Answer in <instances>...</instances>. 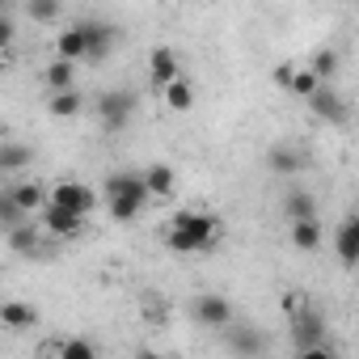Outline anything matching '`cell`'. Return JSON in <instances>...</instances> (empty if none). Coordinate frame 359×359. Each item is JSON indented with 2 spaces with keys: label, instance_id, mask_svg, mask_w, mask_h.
Wrapping results in <instances>:
<instances>
[{
  "label": "cell",
  "instance_id": "6da1fadb",
  "mask_svg": "<svg viewBox=\"0 0 359 359\" xmlns=\"http://www.w3.org/2000/svg\"><path fill=\"white\" fill-rule=\"evenodd\" d=\"M220 233H224V220H220V216L187 208V212H173V216L156 229V241H161L165 250H173V254H208V250H216Z\"/></svg>",
  "mask_w": 359,
  "mask_h": 359
},
{
  "label": "cell",
  "instance_id": "7a4b0ae2",
  "mask_svg": "<svg viewBox=\"0 0 359 359\" xmlns=\"http://www.w3.org/2000/svg\"><path fill=\"white\" fill-rule=\"evenodd\" d=\"M287 325H292V351H296V355H334V346H330V338H325V317H321L317 309L300 304V309L287 317Z\"/></svg>",
  "mask_w": 359,
  "mask_h": 359
},
{
  "label": "cell",
  "instance_id": "3957f363",
  "mask_svg": "<svg viewBox=\"0 0 359 359\" xmlns=\"http://www.w3.org/2000/svg\"><path fill=\"white\" fill-rule=\"evenodd\" d=\"M93 110H97V123L106 131H123L131 123V114H135V97L127 89H106V93H97Z\"/></svg>",
  "mask_w": 359,
  "mask_h": 359
},
{
  "label": "cell",
  "instance_id": "277c9868",
  "mask_svg": "<svg viewBox=\"0 0 359 359\" xmlns=\"http://www.w3.org/2000/svg\"><path fill=\"white\" fill-rule=\"evenodd\" d=\"M304 102H309V110H313L321 123H330V127H346V123H351V106H346V97H342L330 81H321Z\"/></svg>",
  "mask_w": 359,
  "mask_h": 359
},
{
  "label": "cell",
  "instance_id": "5b68a950",
  "mask_svg": "<svg viewBox=\"0 0 359 359\" xmlns=\"http://www.w3.org/2000/svg\"><path fill=\"white\" fill-rule=\"evenodd\" d=\"M47 203H55V208H68V212H76V216H89V212L97 208V191H93L89 182L64 177V182H55V187L47 191Z\"/></svg>",
  "mask_w": 359,
  "mask_h": 359
},
{
  "label": "cell",
  "instance_id": "8992f818",
  "mask_svg": "<svg viewBox=\"0 0 359 359\" xmlns=\"http://www.w3.org/2000/svg\"><path fill=\"white\" fill-rule=\"evenodd\" d=\"M191 317H195V325H203V330H224L237 313H233V304H229V296H216V292H199L195 300H191Z\"/></svg>",
  "mask_w": 359,
  "mask_h": 359
},
{
  "label": "cell",
  "instance_id": "52a82bcc",
  "mask_svg": "<svg viewBox=\"0 0 359 359\" xmlns=\"http://www.w3.org/2000/svg\"><path fill=\"white\" fill-rule=\"evenodd\" d=\"M39 212H43V233H51V237H60V241L81 237V233H85V220H89V216H76V212H68V208H55V203H43Z\"/></svg>",
  "mask_w": 359,
  "mask_h": 359
},
{
  "label": "cell",
  "instance_id": "ba28073f",
  "mask_svg": "<svg viewBox=\"0 0 359 359\" xmlns=\"http://www.w3.org/2000/svg\"><path fill=\"white\" fill-rule=\"evenodd\" d=\"M118 43V30L106 22H85V64H106Z\"/></svg>",
  "mask_w": 359,
  "mask_h": 359
},
{
  "label": "cell",
  "instance_id": "9c48e42d",
  "mask_svg": "<svg viewBox=\"0 0 359 359\" xmlns=\"http://www.w3.org/2000/svg\"><path fill=\"white\" fill-rule=\"evenodd\" d=\"M287 237H292V245H296L300 254H313V250H321V241H325V224H321L317 216L287 220Z\"/></svg>",
  "mask_w": 359,
  "mask_h": 359
},
{
  "label": "cell",
  "instance_id": "30bf717a",
  "mask_svg": "<svg viewBox=\"0 0 359 359\" xmlns=\"http://www.w3.org/2000/svg\"><path fill=\"white\" fill-rule=\"evenodd\" d=\"M173 76H182V64H177V51H169V47H152V51H148V81H152V89L169 85Z\"/></svg>",
  "mask_w": 359,
  "mask_h": 359
},
{
  "label": "cell",
  "instance_id": "8fae6325",
  "mask_svg": "<svg viewBox=\"0 0 359 359\" xmlns=\"http://www.w3.org/2000/svg\"><path fill=\"white\" fill-rule=\"evenodd\" d=\"M0 325L13 330V334H22V330L39 325V309L30 300H0Z\"/></svg>",
  "mask_w": 359,
  "mask_h": 359
},
{
  "label": "cell",
  "instance_id": "7c38bea8",
  "mask_svg": "<svg viewBox=\"0 0 359 359\" xmlns=\"http://www.w3.org/2000/svg\"><path fill=\"white\" fill-rule=\"evenodd\" d=\"M81 110H85V93L72 85V89H51V97H47V114L51 118H81Z\"/></svg>",
  "mask_w": 359,
  "mask_h": 359
},
{
  "label": "cell",
  "instance_id": "4fadbf2b",
  "mask_svg": "<svg viewBox=\"0 0 359 359\" xmlns=\"http://www.w3.org/2000/svg\"><path fill=\"white\" fill-rule=\"evenodd\" d=\"M102 191H106V199H110V195H127V199H140V203H148L144 173H131V169H123V173H110Z\"/></svg>",
  "mask_w": 359,
  "mask_h": 359
},
{
  "label": "cell",
  "instance_id": "5bb4252c",
  "mask_svg": "<svg viewBox=\"0 0 359 359\" xmlns=\"http://www.w3.org/2000/svg\"><path fill=\"white\" fill-rule=\"evenodd\" d=\"M334 250H338V262L351 271L355 258H359V220H355V216H346V220L338 224V233H334Z\"/></svg>",
  "mask_w": 359,
  "mask_h": 359
},
{
  "label": "cell",
  "instance_id": "9a60e30c",
  "mask_svg": "<svg viewBox=\"0 0 359 359\" xmlns=\"http://www.w3.org/2000/svg\"><path fill=\"white\" fill-rule=\"evenodd\" d=\"M266 165L275 169V173H283V177H292V173H300L304 165H309V156L296 148V144H275L271 152H266Z\"/></svg>",
  "mask_w": 359,
  "mask_h": 359
},
{
  "label": "cell",
  "instance_id": "2e32d148",
  "mask_svg": "<svg viewBox=\"0 0 359 359\" xmlns=\"http://www.w3.org/2000/svg\"><path fill=\"white\" fill-rule=\"evenodd\" d=\"M39 351H43V355H55V359H93V355H97V346H93L89 338H51V342H43Z\"/></svg>",
  "mask_w": 359,
  "mask_h": 359
},
{
  "label": "cell",
  "instance_id": "e0dca14e",
  "mask_svg": "<svg viewBox=\"0 0 359 359\" xmlns=\"http://www.w3.org/2000/svg\"><path fill=\"white\" fill-rule=\"evenodd\" d=\"M161 97H165V106H169L173 114L195 110V85H191L187 76H173L169 85H161Z\"/></svg>",
  "mask_w": 359,
  "mask_h": 359
},
{
  "label": "cell",
  "instance_id": "ac0fdd59",
  "mask_svg": "<svg viewBox=\"0 0 359 359\" xmlns=\"http://www.w3.org/2000/svg\"><path fill=\"white\" fill-rule=\"evenodd\" d=\"M55 55H60V60H72V64L85 60V22L64 26V30L55 34Z\"/></svg>",
  "mask_w": 359,
  "mask_h": 359
},
{
  "label": "cell",
  "instance_id": "d6986e66",
  "mask_svg": "<svg viewBox=\"0 0 359 359\" xmlns=\"http://www.w3.org/2000/svg\"><path fill=\"white\" fill-rule=\"evenodd\" d=\"M144 187H148V199H169L177 191V173L169 165H148L144 169Z\"/></svg>",
  "mask_w": 359,
  "mask_h": 359
},
{
  "label": "cell",
  "instance_id": "ffe728a7",
  "mask_svg": "<svg viewBox=\"0 0 359 359\" xmlns=\"http://www.w3.org/2000/svg\"><path fill=\"white\" fill-rule=\"evenodd\" d=\"M9 191V199L30 216V212H39L43 203H47V187L43 182H30V177H26V182H13V187H5Z\"/></svg>",
  "mask_w": 359,
  "mask_h": 359
},
{
  "label": "cell",
  "instance_id": "44dd1931",
  "mask_svg": "<svg viewBox=\"0 0 359 359\" xmlns=\"http://www.w3.org/2000/svg\"><path fill=\"white\" fill-rule=\"evenodd\" d=\"M30 161H34L30 144H22V140H5V144H0V173H22Z\"/></svg>",
  "mask_w": 359,
  "mask_h": 359
},
{
  "label": "cell",
  "instance_id": "7402d4cb",
  "mask_svg": "<svg viewBox=\"0 0 359 359\" xmlns=\"http://www.w3.org/2000/svg\"><path fill=\"white\" fill-rule=\"evenodd\" d=\"M5 237H9V245H13L18 254H26V258H39V254H43V245H39V224H30V220L5 229Z\"/></svg>",
  "mask_w": 359,
  "mask_h": 359
},
{
  "label": "cell",
  "instance_id": "603a6c76",
  "mask_svg": "<svg viewBox=\"0 0 359 359\" xmlns=\"http://www.w3.org/2000/svg\"><path fill=\"white\" fill-rule=\"evenodd\" d=\"M224 334H229V346L237 351V355H258V351H266V338L262 334H254V330H237L233 321L224 325Z\"/></svg>",
  "mask_w": 359,
  "mask_h": 359
},
{
  "label": "cell",
  "instance_id": "cb8c5ba5",
  "mask_svg": "<svg viewBox=\"0 0 359 359\" xmlns=\"http://www.w3.org/2000/svg\"><path fill=\"white\" fill-rule=\"evenodd\" d=\"M43 81H47V89H72L76 85V64L72 60H51L47 64V72H43Z\"/></svg>",
  "mask_w": 359,
  "mask_h": 359
},
{
  "label": "cell",
  "instance_id": "d4e9b609",
  "mask_svg": "<svg viewBox=\"0 0 359 359\" xmlns=\"http://www.w3.org/2000/svg\"><path fill=\"white\" fill-rule=\"evenodd\" d=\"M26 18L39 26H55L64 18V0H26Z\"/></svg>",
  "mask_w": 359,
  "mask_h": 359
},
{
  "label": "cell",
  "instance_id": "484cf974",
  "mask_svg": "<svg viewBox=\"0 0 359 359\" xmlns=\"http://www.w3.org/2000/svg\"><path fill=\"white\" fill-rule=\"evenodd\" d=\"M317 85H321V81H317V72H313L309 64H304V68H300V64H292V76H287V89H283V93H292V97H300V102H304Z\"/></svg>",
  "mask_w": 359,
  "mask_h": 359
},
{
  "label": "cell",
  "instance_id": "4316f807",
  "mask_svg": "<svg viewBox=\"0 0 359 359\" xmlns=\"http://www.w3.org/2000/svg\"><path fill=\"white\" fill-rule=\"evenodd\" d=\"M283 216H287V220L317 216V199H313L309 191H287V195H283Z\"/></svg>",
  "mask_w": 359,
  "mask_h": 359
},
{
  "label": "cell",
  "instance_id": "83f0119b",
  "mask_svg": "<svg viewBox=\"0 0 359 359\" xmlns=\"http://www.w3.org/2000/svg\"><path fill=\"white\" fill-rule=\"evenodd\" d=\"M106 208H110V220H118V224H131V220L144 212V203H140V199H127V195H110Z\"/></svg>",
  "mask_w": 359,
  "mask_h": 359
},
{
  "label": "cell",
  "instance_id": "f1b7e54d",
  "mask_svg": "<svg viewBox=\"0 0 359 359\" xmlns=\"http://www.w3.org/2000/svg\"><path fill=\"white\" fill-rule=\"evenodd\" d=\"M309 68L317 72V81H334V72H338V55H334L330 47H325V51H313Z\"/></svg>",
  "mask_w": 359,
  "mask_h": 359
},
{
  "label": "cell",
  "instance_id": "f546056e",
  "mask_svg": "<svg viewBox=\"0 0 359 359\" xmlns=\"http://www.w3.org/2000/svg\"><path fill=\"white\" fill-rule=\"evenodd\" d=\"M22 220H26V212L9 199V191H0V233L13 229V224H22Z\"/></svg>",
  "mask_w": 359,
  "mask_h": 359
},
{
  "label": "cell",
  "instance_id": "4dcf8cb0",
  "mask_svg": "<svg viewBox=\"0 0 359 359\" xmlns=\"http://www.w3.org/2000/svg\"><path fill=\"white\" fill-rule=\"evenodd\" d=\"M144 321H152V325H165V321H169V309H165L161 300L144 296Z\"/></svg>",
  "mask_w": 359,
  "mask_h": 359
},
{
  "label": "cell",
  "instance_id": "1f68e13d",
  "mask_svg": "<svg viewBox=\"0 0 359 359\" xmlns=\"http://www.w3.org/2000/svg\"><path fill=\"white\" fill-rule=\"evenodd\" d=\"M18 43V26L9 22V13H0V51H13Z\"/></svg>",
  "mask_w": 359,
  "mask_h": 359
},
{
  "label": "cell",
  "instance_id": "d6a6232c",
  "mask_svg": "<svg viewBox=\"0 0 359 359\" xmlns=\"http://www.w3.org/2000/svg\"><path fill=\"white\" fill-rule=\"evenodd\" d=\"M300 304H304V296H300V292H283V300H279V309H283V317H292V313H296Z\"/></svg>",
  "mask_w": 359,
  "mask_h": 359
},
{
  "label": "cell",
  "instance_id": "836d02e7",
  "mask_svg": "<svg viewBox=\"0 0 359 359\" xmlns=\"http://www.w3.org/2000/svg\"><path fill=\"white\" fill-rule=\"evenodd\" d=\"M287 76H292V60L275 68V85H279V89H287Z\"/></svg>",
  "mask_w": 359,
  "mask_h": 359
},
{
  "label": "cell",
  "instance_id": "e575fe53",
  "mask_svg": "<svg viewBox=\"0 0 359 359\" xmlns=\"http://www.w3.org/2000/svg\"><path fill=\"white\" fill-rule=\"evenodd\" d=\"M5 9H9V0H0V13H5Z\"/></svg>",
  "mask_w": 359,
  "mask_h": 359
},
{
  "label": "cell",
  "instance_id": "d590c367",
  "mask_svg": "<svg viewBox=\"0 0 359 359\" xmlns=\"http://www.w3.org/2000/svg\"><path fill=\"white\" fill-rule=\"evenodd\" d=\"M5 55H9V51H0V64H5Z\"/></svg>",
  "mask_w": 359,
  "mask_h": 359
},
{
  "label": "cell",
  "instance_id": "8d00e7d4",
  "mask_svg": "<svg viewBox=\"0 0 359 359\" xmlns=\"http://www.w3.org/2000/svg\"><path fill=\"white\" fill-rule=\"evenodd\" d=\"M0 300H5V296H0Z\"/></svg>",
  "mask_w": 359,
  "mask_h": 359
}]
</instances>
